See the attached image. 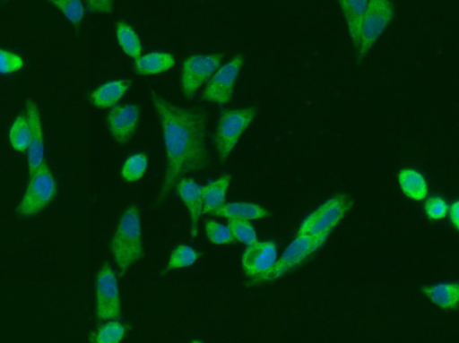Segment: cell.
<instances>
[{
    "label": "cell",
    "mask_w": 459,
    "mask_h": 343,
    "mask_svg": "<svg viewBox=\"0 0 459 343\" xmlns=\"http://www.w3.org/2000/svg\"><path fill=\"white\" fill-rule=\"evenodd\" d=\"M451 223L459 230V200L454 202L449 208Z\"/></svg>",
    "instance_id": "33"
},
{
    "label": "cell",
    "mask_w": 459,
    "mask_h": 343,
    "mask_svg": "<svg viewBox=\"0 0 459 343\" xmlns=\"http://www.w3.org/2000/svg\"><path fill=\"white\" fill-rule=\"evenodd\" d=\"M212 215L230 219H259L271 216L263 206L246 202L224 203L212 212Z\"/></svg>",
    "instance_id": "18"
},
{
    "label": "cell",
    "mask_w": 459,
    "mask_h": 343,
    "mask_svg": "<svg viewBox=\"0 0 459 343\" xmlns=\"http://www.w3.org/2000/svg\"><path fill=\"white\" fill-rule=\"evenodd\" d=\"M353 205L351 197L339 193L328 198L300 223L297 234L330 235Z\"/></svg>",
    "instance_id": "6"
},
{
    "label": "cell",
    "mask_w": 459,
    "mask_h": 343,
    "mask_svg": "<svg viewBox=\"0 0 459 343\" xmlns=\"http://www.w3.org/2000/svg\"><path fill=\"white\" fill-rule=\"evenodd\" d=\"M422 291L442 309L452 310L459 306V282H441L424 287Z\"/></svg>",
    "instance_id": "19"
},
{
    "label": "cell",
    "mask_w": 459,
    "mask_h": 343,
    "mask_svg": "<svg viewBox=\"0 0 459 343\" xmlns=\"http://www.w3.org/2000/svg\"><path fill=\"white\" fill-rule=\"evenodd\" d=\"M277 261V246L274 241H259L247 244L241 263L244 272L250 278L266 273Z\"/></svg>",
    "instance_id": "12"
},
{
    "label": "cell",
    "mask_w": 459,
    "mask_h": 343,
    "mask_svg": "<svg viewBox=\"0 0 459 343\" xmlns=\"http://www.w3.org/2000/svg\"><path fill=\"white\" fill-rule=\"evenodd\" d=\"M9 1H10V0H3V2H4V3H7V2H9Z\"/></svg>",
    "instance_id": "34"
},
{
    "label": "cell",
    "mask_w": 459,
    "mask_h": 343,
    "mask_svg": "<svg viewBox=\"0 0 459 343\" xmlns=\"http://www.w3.org/2000/svg\"><path fill=\"white\" fill-rule=\"evenodd\" d=\"M56 182L52 170L44 163L34 173L29 175L26 190L15 208L17 216L25 218L42 211L55 198Z\"/></svg>",
    "instance_id": "4"
},
{
    "label": "cell",
    "mask_w": 459,
    "mask_h": 343,
    "mask_svg": "<svg viewBox=\"0 0 459 343\" xmlns=\"http://www.w3.org/2000/svg\"><path fill=\"white\" fill-rule=\"evenodd\" d=\"M1 74L7 75L23 68L25 63L18 54L5 48H1Z\"/></svg>",
    "instance_id": "30"
},
{
    "label": "cell",
    "mask_w": 459,
    "mask_h": 343,
    "mask_svg": "<svg viewBox=\"0 0 459 343\" xmlns=\"http://www.w3.org/2000/svg\"><path fill=\"white\" fill-rule=\"evenodd\" d=\"M398 184L408 198L421 201L428 194V184L423 175L414 168H402L398 173Z\"/></svg>",
    "instance_id": "21"
},
{
    "label": "cell",
    "mask_w": 459,
    "mask_h": 343,
    "mask_svg": "<svg viewBox=\"0 0 459 343\" xmlns=\"http://www.w3.org/2000/svg\"><path fill=\"white\" fill-rule=\"evenodd\" d=\"M25 114L30 131V145L26 152L28 173L31 175L46 163L45 141L40 112L37 103L31 99L25 101Z\"/></svg>",
    "instance_id": "13"
},
{
    "label": "cell",
    "mask_w": 459,
    "mask_h": 343,
    "mask_svg": "<svg viewBox=\"0 0 459 343\" xmlns=\"http://www.w3.org/2000/svg\"><path fill=\"white\" fill-rule=\"evenodd\" d=\"M130 88L131 81L127 79L109 80L92 90L88 99L97 108H111L119 103Z\"/></svg>",
    "instance_id": "15"
},
{
    "label": "cell",
    "mask_w": 459,
    "mask_h": 343,
    "mask_svg": "<svg viewBox=\"0 0 459 343\" xmlns=\"http://www.w3.org/2000/svg\"><path fill=\"white\" fill-rule=\"evenodd\" d=\"M174 56L167 51H152L134 60V71L138 75L149 76L163 73L174 67Z\"/></svg>",
    "instance_id": "16"
},
{
    "label": "cell",
    "mask_w": 459,
    "mask_h": 343,
    "mask_svg": "<svg viewBox=\"0 0 459 343\" xmlns=\"http://www.w3.org/2000/svg\"><path fill=\"white\" fill-rule=\"evenodd\" d=\"M328 236L327 234L321 236L297 234L272 269L261 276L253 278L251 284L258 285L280 279L319 249Z\"/></svg>",
    "instance_id": "5"
},
{
    "label": "cell",
    "mask_w": 459,
    "mask_h": 343,
    "mask_svg": "<svg viewBox=\"0 0 459 343\" xmlns=\"http://www.w3.org/2000/svg\"><path fill=\"white\" fill-rule=\"evenodd\" d=\"M232 236L235 240L248 244L257 240V234L255 227L248 219H230L228 221Z\"/></svg>",
    "instance_id": "28"
},
{
    "label": "cell",
    "mask_w": 459,
    "mask_h": 343,
    "mask_svg": "<svg viewBox=\"0 0 459 343\" xmlns=\"http://www.w3.org/2000/svg\"><path fill=\"white\" fill-rule=\"evenodd\" d=\"M394 11L390 0H368L362 21L359 41L356 49L362 57L369 51L393 18Z\"/></svg>",
    "instance_id": "9"
},
{
    "label": "cell",
    "mask_w": 459,
    "mask_h": 343,
    "mask_svg": "<svg viewBox=\"0 0 459 343\" xmlns=\"http://www.w3.org/2000/svg\"><path fill=\"white\" fill-rule=\"evenodd\" d=\"M126 333L124 323L115 320L101 324L90 336V339L95 343H118L121 342Z\"/></svg>",
    "instance_id": "26"
},
{
    "label": "cell",
    "mask_w": 459,
    "mask_h": 343,
    "mask_svg": "<svg viewBox=\"0 0 459 343\" xmlns=\"http://www.w3.org/2000/svg\"><path fill=\"white\" fill-rule=\"evenodd\" d=\"M448 210L446 202L440 196L433 195L429 197L424 204L426 215L432 219H443Z\"/></svg>",
    "instance_id": "31"
},
{
    "label": "cell",
    "mask_w": 459,
    "mask_h": 343,
    "mask_svg": "<svg viewBox=\"0 0 459 343\" xmlns=\"http://www.w3.org/2000/svg\"><path fill=\"white\" fill-rule=\"evenodd\" d=\"M140 119L136 104H117L109 108L106 121L108 132L118 144L128 142L135 133Z\"/></svg>",
    "instance_id": "11"
},
{
    "label": "cell",
    "mask_w": 459,
    "mask_h": 343,
    "mask_svg": "<svg viewBox=\"0 0 459 343\" xmlns=\"http://www.w3.org/2000/svg\"><path fill=\"white\" fill-rule=\"evenodd\" d=\"M222 58L221 53L195 54L186 57L180 73L183 95L188 99L193 98L221 66Z\"/></svg>",
    "instance_id": "8"
},
{
    "label": "cell",
    "mask_w": 459,
    "mask_h": 343,
    "mask_svg": "<svg viewBox=\"0 0 459 343\" xmlns=\"http://www.w3.org/2000/svg\"><path fill=\"white\" fill-rule=\"evenodd\" d=\"M148 156L144 152H135L129 155L122 164L120 177L127 183L140 181L147 170Z\"/></svg>",
    "instance_id": "24"
},
{
    "label": "cell",
    "mask_w": 459,
    "mask_h": 343,
    "mask_svg": "<svg viewBox=\"0 0 459 343\" xmlns=\"http://www.w3.org/2000/svg\"><path fill=\"white\" fill-rule=\"evenodd\" d=\"M178 196L187 210L190 220V236L198 235L199 222L204 214L203 185L197 184L193 178L181 177L175 185Z\"/></svg>",
    "instance_id": "14"
},
{
    "label": "cell",
    "mask_w": 459,
    "mask_h": 343,
    "mask_svg": "<svg viewBox=\"0 0 459 343\" xmlns=\"http://www.w3.org/2000/svg\"><path fill=\"white\" fill-rule=\"evenodd\" d=\"M256 112V107L250 106L227 109L221 114L214 133V145L221 162L228 159Z\"/></svg>",
    "instance_id": "3"
},
{
    "label": "cell",
    "mask_w": 459,
    "mask_h": 343,
    "mask_svg": "<svg viewBox=\"0 0 459 343\" xmlns=\"http://www.w3.org/2000/svg\"><path fill=\"white\" fill-rule=\"evenodd\" d=\"M116 39L122 51L134 60L143 54V45L136 30L126 21H119L115 29Z\"/></svg>",
    "instance_id": "22"
},
{
    "label": "cell",
    "mask_w": 459,
    "mask_h": 343,
    "mask_svg": "<svg viewBox=\"0 0 459 343\" xmlns=\"http://www.w3.org/2000/svg\"><path fill=\"white\" fill-rule=\"evenodd\" d=\"M152 103L160 121L166 154V170L158 197L162 202L186 174L207 167V117L203 111L178 106L154 92Z\"/></svg>",
    "instance_id": "1"
},
{
    "label": "cell",
    "mask_w": 459,
    "mask_h": 343,
    "mask_svg": "<svg viewBox=\"0 0 459 343\" xmlns=\"http://www.w3.org/2000/svg\"><path fill=\"white\" fill-rule=\"evenodd\" d=\"M95 315L99 321L115 320L121 315V303L117 274L105 262L95 277Z\"/></svg>",
    "instance_id": "7"
},
{
    "label": "cell",
    "mask_w": 459,
    "mask_h": 343,
    "mask_svg": "<svg viewBox=\"0 0 459 343\" xmlns=\"http://www.w3.org/2000/svg\"><path fill=\"white\" fill-rule=\"evenodd\" d=\"M200 258V253L188 244H180L173 248L168 259L165 272L192 266Z\"/></svg>",
    "instance_id": "25"
},
{
    "label": "cell",
    "mask_w": 459,
    "mask_h": 343,
    "mask_svg": "<svg viewBox=\"0 0 459 343\" xmlns=\"http://www.w3.org/2000/svg\"><path fill=\"white\" fill-rule=\"evenodd\" d=\"M110 252L121 274H124L143 254L140 210L129 204L122 212L110 240Z\"/></svg>",
    "instance_id": "2"
},
{
    "label": "cell",
    "mask_w": 459,
    "mask_h": 343,
    "mask_svg": "<svg viewBox=\"0 0 459 343\" xmlns=\"http://www.w3.org/2000/svg\"><path fill=\"white\" fill-rule=\"evenodd\" d=\"M338 2L345 19L351 43L357 49L368 0H338Z\"/></svg>",
    "instance_id": "17"
},
{
    "label": "cell",
    "mask_w": 459,
    "mask_h": 343,
    "mask_svg": "<svg viewBox=\"0 0 459 343\" xmlns=\"http://www.w3.org/2000/svg\"><path fill=\"white\" fill-rule=\"evenodd\" d=\"M204 232L208 240L216 245L229 244L235 240L228 226L212 219L205 220Z\"/></svg>",
    "instance_id": "29"
},
{
    "label": "cell",
    "mask_w": 459,
    "mask_h": 343,
    "mask_svg": "<svg viewBox=\"0 0 459 343\" xmlns=\"http://www.w3.org/2000/svg\"><path fill=\"white\" fill-rule=\"evenodd\" d=\"M74 26L79 27L85 15L83 0H46Z\"/></svg>",
    "instance_id": "27"
},
{
    "label": "cell",
    "mask_w": 459,
    "mask_h": 343,
    "mask_svg": "<svg viewBox=\"0 0 459 343\" xmlns=\"http://www.w3.org/2000/svg\"><path fill=\"white\" fill-rule=\"evenodd\" d=\"M30 139V124L26 114H19L12 122L8 140L11 147L19 152L28 150Z\"/></svg>",
    "instance_id": "23"
},
{
    "label": "cell",
    "mask_w": 459,
    "mask_h": 343,
    "mask_svg": "<svg viewBox=\"0 0 459 343\" xmlns=\"http://www.w3.org/2000/svg\"><path fill=\"white\" fill-rule=\"evenodd\" d=\"M87 9L96 13H110L114 8L115 0H83Z\"/></svg>",
    "instance_id": "32"
},
{
    "label": "cell",
    "mask_w": 459,
    "mask_h": 343,
    "mask_svg": "<svg viewBox=\"0 0 459 343\" xmlns=\"http://www.w3.org/2000/svg\"><path fill=\"white\" fill-rule=\"evenodd\" d=\"M230 176L222 175L203 185L204 213H210L225 203Z\"/></svg>",
    "instance_id": "20"
},
{
    "label": "cell",
    "mask_w": 459,
    "mask_h": 343,
    "mask_svg": "<svg viewBox=\"0 0 459 343\" xmlns=\"http://www.w3.org/2000/svg\"><path fill=\"white\" fill-rule=\"evenodd\" d=\"M243 63V56L238 54L221 65L208 81L203 91L202 99L206 102L218 105L229 103L232 99L236 81Z\"/></svg>",
    "instance_id": "10"
}]
</instances>
